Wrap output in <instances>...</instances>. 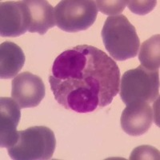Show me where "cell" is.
<instances>
[{
	"label": "cell",
	"instance_id": "1",
	"mask_svg": "<svg viewBox=\"0 0 160 160\" xmlns=\"http://www.w3.org/2000/svg\"><path fill=\"white\" fill-rule=\"evenodd\" d=\"M51 90L58 104L77 113H90L111 103L119 93L120 70L102 50L78 45L53 62Z\"/></svg>",
	"mask_w": 160,
	"mask_h": 160
},
{
	"label": "cell",
	"instance_id": "2",
	"mask_svg": "<svg viewBox=\"0 0 160 160\" xmlns=\"http://www.w3.org/2000/svg\"><path fill=\"white\" fill-rule=\"evenodd\" d=\"M101 36L108 52L116 61H125L138 55L139 38L135 28L125 15L108 17Z\"/></svg>",
	"mask_w": 160,
	"mask_h": 160
},
{
	"label": "cell",
	"instance_id": "3",
	"mask_svg": "<svg viewBox=\"0 0 160 160\" xmlns=\"http://www.w3.org/2000/svg\"><path fill=\"white\" fill-rule=\"evenodd\" d=\"M55 148L54 132L47 127L37 126L18 131L16 142L8 151L12 159L46 160L51 158Z\"/></svg>",
	"mask_w": 160,
	"mask_h": 160
},
{
	"label": "cell",
	"instance_id": "4",
	"mask_svg": "<svg viewBox=\"0 0 160 160\" xmlns=\"http://www.w3.org/2000/svg\"><path fill=\"white\" fill-rule=\"evenodd\" d=\"M158 71H148L141 66L126 71L120 80V98L126 105L136 102L151 103L158 98Z\"/></svg>",
	"mask_w": 160,
	"mask_h": 160
},
{
	"label": "cell",
	"instance_id": "5",
	"mask_svg": "<svg viewBox=\"0 0 160 160\" xmlns=\"http://www.w3.org/2000/svg\"><path fill=\"white\" fill-rule=\"evenodd\" d=\"M97 15L96 3L92 0H63L55 8L56 26L69 33L89 29Z\"/></svg>",
	"mask_w": 160,
	"mask_h": 160
},
{
	"label": "cell",
	"instance_id": "6",
	"mask_svg": "<svg viewBox=\"0 0 160 160\" xmlns=\"http://www.w3.org/2000/svg\"><path fill=\"white\" fill-rule=\"evenodd\" d=\"M45 93V85L42 78L29 71L18 74L11 82V98L21 109L39 105Z\"/></svg>",
	"mask_w": 160,
	"mask_h": 160
},
{
	"label": "cell",
	"instance_id": "7",
	"mask_svg": "<svg viewBox=\"0 0 160 160\" xmlns=\"http://www.w3.org/2000/svg\"><path fill=\"white\" fill-rule=\"evenodd\" d=\"M29 9L25 1H8L0 4V35L18 37L29 29Z\"/></svg>",
	"mask_w": 160,
	"mask_h": 160
},
{
	"label": "cell",
	"instance_id": "8",
	"mask_svg": "<svg viewBox=\"0 0 160 160\" xmlns=\"http://www.w3.org/2000/svg\"><path fill=\"white\" fill-rule=\"evenodd\" d=\"M154 111L146 102H132L122 111L120 124L122 131L131 136H140L148 131L152 125Z\"/></svg>",
	"mask_w": 160,
	"mask_h": 160
},
{
	"label": "cell",
	"instance_id": "9",
	"mask_svg": "<svg viewBox=\"0 0 160 160\" xmlns=\"http://www.w3.org/2000/svg\"><path fill=\"white\" fill-rule=\"evenodd\" d=\"M21 108L12 98H0V146L9 148L15 143L18 137L17 127L21 118Z\"/></svg>",
	"mask_w": 160,
	"mask_h": 160
},
{
	"label": "cell",
	"instance_id": "10",
	"mask_svg": "<svg viewBox=\"0 0 160 160\" xmlns=\"http://www.w3.org/2000/svg\"><path fill=\"white\" fill-rule=\"evenodd\" d=\"M25 2L29 9V32L43 35L56 25L55 8L48 1L26 0Z\"/></svg>",
	"mask_w": 160,
	"mask_h": 160
},
{
	"label": "cell",
	"instance_id": "11",
	"mask_svg": "<svg viewBox=\"0 0 160 160\" xmlns=\"http://www.w3.org/2000/svg\"><path fill=\"white\" fill-rule=\"evenodd\" d=\"M25 63V55L17 44L6 41L0 45V78L10 79L18 75Z\"/></svg>",
	"mask_w": 160,
	"mask_h": 160
},
{
	"label": "cell",
	"instance_id": "12",
	"mask_svg": "<svg viewBox=\"0 0 160 160\" xmlns=\"http://www.w3.org/2000/svg\"><path fill=\"white\" fill-rule=\"evenodd\" d=\"M160 36L155 35L141 45L138 59L141 67L148 71H158L160 66Z\"/></svg>",
	"mask_w": 160,
	"mask_h": 160
},
{
	"label": "cell",
	"instance_id": "13",
	"mask_svg": "<svg viewBox=\"0 0 160 160\" xmlns=\"http://www.w3.org/2000/svg\"><path fill=\"white\" fill-rule=\"evenodd\" d=\"M97 6V9L102 14L109 16H117L119 15L120 13H122L125 9L128 1L124 0H106L101 1L98 0L95 1Z\"/></svg>",
	"mask_w": 160,
	"mask_h": 160
},
{
	"label": "cell",
	"instance_id": "14",
	"mask_svg": "<svg viewBox=\"0 0 160 160\" xmlns=\"http://www.w3.org/2000/svg\"><path fill=\"white\" fill-rule=\"evenodd\" d=\"M130 159H159V151L151 146H140L134 149Z\"/></svg>",
	"mask_w": 160,
	"mask_h": 160
},
{
	"label": "cell",
	"instance_id": "15",
	"mask_svg": "<svg viewBox=\"0 0 160 160\" xmlns=\"http://www.w3.org/2000/svg\"><path fill=\"white\" fill-rule=\"evenodd\" d=\"M156 2V1H151V0L148 1L131 0V1H128L127 6L131 12L138 15H144L154 10Z\"/></svg>",
	"mask_w": 160,
	"mask_h": 160
}]
</instances>
